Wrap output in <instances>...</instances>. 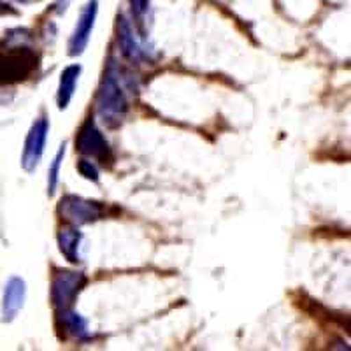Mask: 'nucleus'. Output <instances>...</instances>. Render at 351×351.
Instances as JSON below:
<instances>
[{
  "label": "nucleus",
  "mask_w": 351,
  "mask_h": 351,
  "mask_svg": "<svg viewBox=\"0 0 351 351\" xmlns=\"http://www.w3.org/2000/svg\"><path fill=\"white\" fill-rule=\"evenodd\" d=\"M95 106L99 118L109 128L121 125V121L127 116L128 102L125 99L123 90L120 88V83H118V74H116L112 62L108 71H106L104 80H102L99 86Z\"/></svg>",
  "instance_id": "obj_1"
},
{
  "label": "nucleus",
  "mask_w": 351,
  "mask_h": 351,
  "mask_svg": "<svg viewBox=\"0 0 351 351\" xmlns=\"http://www.w3.org/2000/svg\"><path fill=\"white\" fill-rule=\"evenodd\" d=\"M39 67V55L27 44H8L0 49V84L27 81Z\"/></svg>",
  "instance_id": "obj_2"
},
{
  "label": "nucleus",
  "mask_w": 351,
  "mask_h": 351,
  "mask_svg": "<svg viewBox=\"0 0 351 351\" xmlns=\"http://www.w3.org/2000/svg\"><path fill=\"white\" fill-rule=\"evenodd\" d=\"M58 215L64 221L80 227L102 219L106 215L104 206L95 200H86L77 195H64L58 204Z\"/></svg>",
  "instance_id": "obj_3"
},
{
  "label": "nucleus",
  "mask_w": 351,
  "mask_h": 351,
  "mask_svg": "<svg viewBox=\"0 0 351 351\" xmlns=\"http://www.w3.org/2000/svg\"><path fill=\"white\" fill-rule=\"evenodd\" d=\"M76 152L84 156H90V158H95L97 162H102L104 165L112 162L111 146L102 136V132L97 128L93 120H86L81 125L76 137Z\"/></svg>",
  "instance_id": "obj_4"
},
{
  "label": "nucleus",
  "mask_w": 351,
  "mask_h": 351,
  "mask_svg": "<svg viewBox=\"0 0 351 351\" xmlns=\"http://www.w3.org/2000/svg\"><path fill=\"white\" fill-rule=\"evenodd\" d=\"M86 285V276L76 271H56L51 281V302L56 309H67Z\"/></svg>",
  "instance_id": "obj_5"
},
{
  "label": "nucleus",
  "mask_w": 351,
  "mask_h": 351,
  "mask_svg": "<svg viewBox=\"0 0 351 351\" xmlns=\"http://www.w3.org/2000/svg\"><path fill=\"white\" fill-rule=\"evenodd\" d=\"M49 132V121L46 116H40L39 120L32 125L30 132H28L27 141H25L23 156H21V167L27 172L36 171L39 165L40 158H43L44 146H46V139H48Z\"/></svg>",
  "instance_id": "obj_6"
},
{
  "label": "nucleus",
  "mask_w": 351,
  "mask_h": 351,
  "mask_svg": "<svg viewBox=\"0 0 351 351\" xmlns=\"http://www.w3.org/2000/svg\"><path fill=\"white\" fill-rule=\"evenodd\" d=\"M97 11H99V2L97 0H90L81 11L76 28H74L71 40H69V55L71 56H80L86 49L93 25H95L97 20Z\"/></svg>",
  "instance_id": "obj_7"
},
{
  "label": "nucleus",
  "mask_w": 351,
  "mask_h": 351,
  "mask_svg": "<svg viewBox=\"0 0 351 351\" xmlns=\"http://www.w3.org/2000/svg\"><path fill=\"white\" fill-rule=\"evenodd\" d=\"M25 297H27V285L21 278H11L5 283L4 299H2V316L4 322H12L16 318L18 313L23 309Z\"/></svg>",
  "instance_id": "obj_8"
},
{
  "label": "nucleus",
  "mask_w": 351,
  "mask_h": 351,
  "mask_svg": "<svg viewBox=\"0 0 351 351\" xmlns=\"http://www.w3.org/2000/svg\"><path fill=\"white\" fill-rule=\"evenodd\" d=\"M118 43H120L121 53L128 60H139L144 56V49L134 37V28L125 14H118Z\"/></svg>",
  "instance_id": "obj_9"
},
{
  "label": "nucleus",
  "mask_w": 351,
  "mask_h": 351,
  "mask_svg": "<svg viewBox=\"0 0 351 351\" xmlns=\"http://www.w3.org/2000/svg\"><path fill=\"white\" fill-rule=\"evenodd\" d=\"M80 74H81V65H69V67H65L64 72H62L60 86H58V95H56L58 108H60L62 111L67 109V106L71 104L74 92H76V84H77V80H80Z\"/></svg>",
  "instance_id": "obj_10"
},
{
  "label": "nucleus",
  "mask_w": 351,
  "mask_h": 351,
  "mask_svg": "<svg viewBox=\"0 0 351 351\" xmlns=\"http://www.w3.org/2000/svg\"><path fill=\"white\" fill-rule=\"evenodd\" d=\"M81 241H83V234H81L77 228H62L58 232V246H60V252L69 262L80 263L81 255H80V246Z\"/></svg>",
  "instance_id": "obj_11"
},
{
  "label": "nucleus",
  "mask_w": 351,
  "mask_h": 351,
  "mask_svg": "<svg viewBox=\"0 0 351 351\" xmlns=\"http://www.w3.org/2000/svg\"><path fill=\"white\" fill-rule=\"evenodd\" d=\"M58 322H60L64 330H67L69 334L77 337V339H84V337H88L86 319L81 318L77 313L72 311L71 307H67V309H58Z\"/></svg>",
  "instance_id": "obj_12"
},
{
  "label": "nucleus",
  "mask_w": 351,
  "mask_h": 351,
  "mask_svg": "<svg viewBox=\"0 0 351 351\" xmlns=\"http://www.w3.org/2000/svg\"><path fill=\"white\" fill-rule=\"evenodd\" d=\"M64 156H65V143L60 146V149H58V153H56L51 167H49L48 171V195L49 197L55 193L56 186H58V176H60V167H62V162H64Z\"/></svg>",
  "instance_id": "obj_13"
},
{
  "label": "nucleus",
  "mask_w": 351,
  "mask_h": 351,
  "mask_svg": "<svg viewBox=\"0 0 351 351\" xmlns=\"http://www.w3.org/2000/svg\"><path fill=\"white\" fill-rule=\"evenodd\" d=\"M77 171H80V174L83 176V178L93 181V183L99 181V171H97V167L90 162V160L81 158L80 162H77Z\"/></svg>",
  "instance_id": "obj_14"
},
{
  "label": "nucleus",
  "mask_w": 351,
  "mask_h": 351,
  "mask_svg": "<svg viewBox=\"0 0 351 351\" xmlns=\"http://www.w3.org/2000/svg\"><path fill=\"white\" fill-rule=\"evenodd\" d=\"M132 11L137 18H143L149 9V0H130Z\"/></svg>",
  "instance_id": "obj_15"
},
{
  "label": "nucleus",
  "mask_w": 351,
  "mask_h": 351,
  "mask_svg": "<svg viewBox=\"0 0 351 351\" xmlns=\"http://www.w3.org/2000/svg\"><path fill=\"white\" fill-rule=\"evenodd\" d=\"M0 14H16L14 9H11V5L4 4V2H0Z\"/></svg>",
  "instance_id": "obj_16"
},
{
  "label": "nucleus",
  "mask_w": 351,
  "mask_h": 351,
  "mask_svg": "<svg viewBox=\"0 0 351 351\" xmlns=\"http://www.w3.org/2000/svg\"><path fill=\"white\" fill-rule=\"evenodd\" d=\"M18 4H34V2H39V0H14Z\"/></svg>",
  "instance_id": "obj_17"
}]
</instances>
